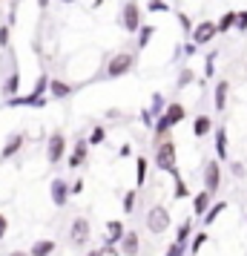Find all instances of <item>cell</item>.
I'll return each instance as SVG.
<instances>
[{
	"label": "cell",
	"mask_w": 247,
	"mask_h": 256,
	"mask_svg": "<svg viewBox=\"0 0 247 256\" xmlns=\"http://www.w3.org/2000/svg\"><path fill=\"white\" fill-rule=\"evenodd\" d=\"M155 164H158V170H167V173H176V144H173V141H164V144L158 147Z\"/></svg>",
	"instance_id": "cell-3"
},
{
	"label": "cell",
	"mask_w": 247,
	"mask_h": 256,
	"mask_svg": "<svg viewBox=\"0 0 247 256\" xmlns=\"http://www.w3.org/2000/svg\"><path fill=\"white\" fill-rule=\"evenodd\" d=\"M216 35H219L216 20H201V24H196V26H193V32H190L193 44H199V46H207L210 40H216Z\"/></svg>",
	"instance_id": "cell-1"
},
{
	"label": "cell",
	"mask_w": 247,
	"mask_h": 256,
	"mask_svg": "<svg viewBox=\"0 0 247 256\" xmlns=\"http://www.w3.org/2000/svg\"><path fill=\"white\" fill-rule=\"evenodd\" d=\"M193 78H196V75H193V70H181V75H178V86H190V84H193Z\"/></svg>",
	"instance_id": "cell-31"
},
{
	"label": "cell",
	"mask_w": 247,
	"mask_h": 256,
	"mask_svg": "<svg viewBox=\"0 0 247 256\" xmlns=\"http://www.w3.org/2000/svg\"><path fill=\"white\" fill-rule=\"evenodd\" d=\"M101 141H104V130H95L92 138H89V144H101Z\"/></svg>",
	"instance_id": "cell-41"
},
{
	"label": "cell",
	"mask_w": 247,
	"mask_h": 256,
	"mask_svg": "<svg viewBox=\"0 0 247 256\" xmlns=\"http://www.w3.org/2000/svg\"><path fill=\"white\" fill-rule=\"evenodd\" d=\"M63 3H75V0H63Z\"/></svg>",
	"instance_id": "cell-47"
},
{
	"label": "cell",
	"mask_w": 247,
	"mask_h": 256,
	"mask_svg": "<svg viewBox=\"0 0 247 256\" xmlns=\"http://www.w3.org/2000/svg\"><path fill=\"white\" fill-rule=\"evenodd\" d=\"M69 242L72 244H86V242H89V222H86V219H75V222H72Z\"/></svg>",
	"instance_id": "cell-7"
},
{
	"label": "cell",
	"mask_w": 247,
	"mask_h": 256,
	"mask_svg": "<svg viewBox=\"0 0 247 256\" xmlns=\"http://www.w3.org/2000/svg\"><path fill=\"white\" fill-rule=\"evenodd\" d=\"M216 158L219 162H227L230 156H227V130L219 127L216 130Z\"/></svg>",
	"instance_id": "cell-11"
},
{
	"label": "cell",
	"mask_w": 247,
	"mask_h": 256,
	"mask_svg": "<svg viewBox=\"0 0 247 256\" xmlns=\"http://www.w3.org/2000/svg\"><path fill=\"white\" fill-rule=\"evenodd\" d=\"M17 81H20V78H17V72H14V75H9V81L3 84V92L14 95V92H17Z\"/></svg>",
	"instance_id": "cell-25"
},
{
	"label": "cell",
	"mask_w": 247,
	"mask_h": 256,
	"mask_svg": "<svg viewBox=\"0 0 247 256\" xmlns=\"http://www.w3.org/2000/svg\"><path fill=\"white\" fill-rule=\"evenodd\" d=\"M178 24H181V29H184V32H193V20H190V14L178 12Z\"/></svg>",
	"instance_id": "cell-33"
},
{
	"label": "cell",
	"mask_w": 247,
	"mask_h": 256,
	"mask_svg": "<svg viewBox=\"0 0 247 256\" xmlns=\"http://www.w3.org/2000/svg\"><path fill=\"white\" fill-rule=\"evenodd\" d=\"M219 187H222V167L219 162H207L204 164V190L216 193Z\"/></svg>",
	"instance_id": "cell-6"
},
{
	"label": "cell",
	"mask_w": 247,
	"mask_h": 256,
	"mask_svg": "<svg viewBox=\"0 0 247 256\" xmlns=\"http://www.w3.org/2000/svg\"><path fill=\"white\" fill-rule=\"evenodd\" d=\"M83 158H86V141H78V147H75V152L69 158V167H81Z\"/></svg>",
	"instance_id": "cell-18"
},
{
	"label": "cell",
	"mask_w": 247,
	"mask_h": 256,
	"mask_svg": "<svg viewBox=\"0 0 247 256\" xmlns=\"http://www.w3.org/2000/svg\"><path fill=\"white\" fill-rule=\"evenodd\" d=\"M173 176H176V198H184V196L190 193V190H187V184L181 182V176H178V170H176Z\"/></svg>",
	"instance_id": "cell-27"
},
{
	"label": "cell",
	"mask_w": 247,
	"mask_h": 256,
	"mask_svg": "<svg viewBox=\"0 0 247 256\" xmlns=\"http://www.w3.org/2000/svg\"><path fill=\"white\" fill-rule=\"evenodd\" d=\"M9 44V26H0V46Z\"/></svg>",
	"instance_id": "cell-40"
},
{
	"label": "cell",
	"mask_w": 247,
	"mask_h": 256,
	"mask_svg": "<svg viewBox=\"0 0 247 256\" xmlns=\"http://www.w3.org/2000/svg\"><path fill=\"white\" fill-rule=\"evenodd\" d=\"M20 144H23V136H20V132H14L12 138H9V144H6V150H3V158L14 156V152L20 150Z\"/></svg>",
	"instance_id": "cell-19"
},
{
	"label": "cell",
	"mask_w": 247,
	"mask_h": 256,
	"mask_svg": "<svg viewBox=\"0 0 247 256\" xmlns=\"http://www.w3.org/2000/svg\"><path fill=\"white\" fill-rule=\"evenodd\" d=\"M144 178H147V162H144V158H138V178H135V182H138V184H144Z\"/></svg>",
	"instance_id": "cell-37"
},
{
	"label": "cell",
	"mask_w": 247,
	"mask_h": 256,
	"mask_svg": "<svg viewBox=\"0 0 247 256\" xmlns=\"http://www.w3.org/2000/svg\"><path fill=\"white\" fill-rule=\"evenodd\" d=\"M236 18H239V12H224L222 18L216 20L219 32H230V29H236Z\"/></svg>",
	"instance_id": "cell-16"
},
{
	"label": "cell",
	"mask_w": 247,
	"mask_h": 256,
	"mask_svg": "<svg viewBox=\"0 0 247 256\" xmlns=\"http://www.w3.org/2000/svg\"><path fill=\"white\" fill-rule=\"evenodd\" d=\"M52 250H55V242L43 239V242H35V248H32V256H49Z\"/></svg>",
	"instance_id": "cell-21"
},
{
	"label": "cell",
	"mask_w": 247,
	"mask_h": 256,
	"mask_svg": "<svg viewBox=\"0 0 247 256\" xmlns=\"http://www.w3.org/2000/svg\"><path fill=\"white\" fill-rule=\"evenodd\" d=\"M213 64H216V52H213V55H207V66H204V78H213V72H216V66H213Z\"/></svg>",
	"instance_id": "cell-35"
},
{
	"label": "cell",
	"mask_w": 247,
	"mask_h": 256,
	"mask_svg": "<svg viewBox=\"0 0 247 256\" xmlns=\"http://www.w3.org/2000/svg\"><path fill=\"white\" fill-rule=\"evenodd\" d=\"M63 144H66V141H63L60 132H55V136L49 138V162H52V164L63 158Z\"/></svg>",
	"instance_id": "cell-10"
},
{
	"label": "cell",
	"mask_w": 247,
	"mask_h": 256,
	"mask_svg": "<svg viewBox=\"0 0 247 256\" xmlns=\"http://www.w3.org/2000/svg\"><path fill=\"white\" fill-rule=\"evenodd\" d=\"M46 90H49V78H46V75H40V78H37V84H35V92H32V95H37V98H40Z\"/></svg>",
	"instance_id": "cell-28"
},
{
	"label": "cell",
	"mask_w": 247,
	"mask_h": 256,
	"mask_svg": "<svg viewBox=\"0 0 247 256\" xmlns=\"http://www.w3.org/2000/svg\"><path fill=\"white\" fill-rule=\"evenodd\" d=\"M224 210H227V202H219V204H210V210L204 213V224H213V222L222 216Z\"/></svg>",
	"instance_id": "cell-17"
},
{
	"label": "cell",
	"mask_w": 247,
	"mask_h": 256,
	"mask_svg": "<svg viewBox=\"0 0 247 256\" xmlns=\"http://www.w3.org/2000/svg\"><path fill=\"white\" fill-rule=\"evenodd\" d=\"M190 233H193V219L181 222V228L176 230V242H187V239H190Z\"/></svg>",
	"instance_id": "cell-24"
},
{
	"label": "cell",
	"mask_w": 247,
	"mask_h": 256,
	"mask_svg": "<svg viewBox=\"0 0 247 256\" xmlns=\"http://www.w3.org/2000/svg\"><path fill=\"white\" fill-rule=\"evenodd\" d=\"M49 90H52L55 98H66V95L72 92V86H66L63 81H49Z\"/></svg>",
	"instance_id": "cell-22"
},
{
	"label": "cell",
	"mask_w": 247,
	"mask_h": 256,
	"mask_svg": "<svg viewBox=\"0 0 247 256\" xmlns=\"http://www.w3.org/2000/svg\"><path fill=\"white\" fill-rule=\"evenodd\" d=\"M147 228L150 233H164L170 228V210L167 208H153L147 213Z\"/></svg>",
	"instance_id": "cell-5"
},
{
	"label": "cell",
	"mask_w": 247,
	"mask_h": 256,
	"mask_svg": "<svg viewBox=\"0 0 247 256\" xmlns=\"http://www.w3.org/2000/svg\"><path fill=\"white\" fill-rule=\"evenodd\" d=\"M167 130H170V121L161 116V118H158V124H155V132H158V136H167Z\"/></svg>",
	"instance_id": "cell-36"
},
{
	"label": "cell",
	"mask_w": 247,
	"mask_h": 256,
	"mask_svg": "<svg viewBox=\"0 0 247 256\" xmlns=\"http://www.w3.org/2000/svg\"><path fill=\"white\" fill-rule=\"evenodd\" d=\"M132 66H135V58H132L130 52H118L115 58L109 60V66H106V75H109V78H121V75H127Z\"/></svg>",
	"instance_id": "cell-2"
},
{
	"label": "cell",
	"mask_w": 247,
	"mask_h": 256,
	"mask_svg": "<svg viewBox=\"0 0 247 256\" xmlns=\"http://www.w3.org/2000/svg\"><path fill=\"white\" fill-rule=\"evenodd\" d=\"M210 190H201L199 196L193 198V213H196V216H204V213H207V210H210Z\"/></svg>",
	"instance_id": "cell-13"
},
{
	"label": "cell",
	"mask_w": 247,
	"mask_h": 256,
	"mask_svg": "<svg viewBox=\"0 0 247 256\" xmlns=\"http://www.w3.org/2000/svg\"><path fill=\"white\" fill-rule=\"evenodd\" d=\"M184 242H176V244H170V250H167V256H184Z\"/></svg>",
	"instance_id": "cell-34"
},
{
	"label": "cell",
	"mask_w": 247,
	"mask_h": 256,
	"mask_svg": "<svg viewBox=\"0 0 247 256\" xmlns=\"http://www.w3.org/2000/svg\"><path fill=\"white\" fill-rule=\"evenodd\" d=\"M138 244H141V239H138L135 230H127L121 236V250H124V256H135L138 254Z\"/></svg>",
	"instance_id": "cell-8"
},
{
	"label": "cell",
	"mask_w": 247,
	"mask_h": 256,
	"mask_svg": "<svg viewBox=\"0 0 247 256\" xmlns=\"http://www.w3.org/2000/svg\"><path fill=\"white\" fill-rule=\"evenodd\" d=\"M210 130H213V121L207 116H199L196 121H193V136H196V138H204Z\"/></svg>",
	"instance_id": "cell-15"
},
{
	"label": "cell",
	"mask_w": 247,
	"mask_h": 256,
	"mask_svg": "<svg viewBox=\"0 0 247 256\" xmlns=\"http://www.w3.org/2000/svg\"><path fill=\"white\" fill-rule=\"evenodd\" d=\"M153 35H155V29L153 26H141V29H138V46H150V40H153Z\"/></svg>",
	"instance_id": "cell-23"
},
{
	"label": "cell",
	"mask_w": 247,
	"mask_h": 256,
	"mask_svg": "<svg viewBox=\"0 0 247 256\" xmlns=\"http://www.w3.org/2000/svg\"><path fill=\"white\" fill-rule=\"evenodd\" d=\"M184 116H187V110H184L181 104H170V106L164 110V118L170 121V127H176V124H181V121H184Z\"/></svg>",
	"instance_id": "cell-14"
},
{
	"label": "cell",
	"mask_w": 247,
	"mask_h": 256,
	"mask_svg": "<svg viewBox=\"0 0 247 256\" xmlns=\"http://www.w3.org/2000/svg\"><path fill=\"white\" fill-rule=\"evenodd\" d=\"M196 49H199V44H187V46H184V52H187V55H196Z\"/></svg>",
	"instance_id": "cell-42"
},
{
	"label": "cell",
	"mask_w": 247,
	"mask_h": 256,
	"mask_svg": "<svg viewBox=\"0 0 247 256\" xmlns=\"http://www.w3.org/2000/svg\"><path fill=\"white\" fill-rule=\"evenodd\" d=\"M66 196H69L66 182H63V178H55V182H52V202L60 208V204H66Z\"/></svg>",
	"instance_id": "cell-12"
},
{
	"label": "cell",
	"mask_w": 247,
	"mask_h": 256,
	"mask_svg": "<svg viewBox=\"0 0 247 256\" xmlns=\"http://www.w3.org/2000/svg\"><path fill=\"white\" fill-rule=\"evenodd\" d=\"M230 170H233V176H239V178H245V164L233 162V164H230Z\"/></svg>",
	"instance_id": "cell-39"
},
{
	"label": "cell",
	"mask_w": 247,
	"mask_h": 256,
	"mask_svg": "<svg viewBox=\"0 0 247 256\" xmlns=\"http://www.w3.org/2000/svg\"><path fill=\"white\" fill-rule=\"evenodd\" d=\"M121 24H124L127 32H138V29H141V9H138L135 0H130V3L121 9Z\"/></svg>",
	"instance_id": "cell-4"
},
{
	"label": "cell",
	"mask_w": 247,
	"mask_h": 256,
	"mask_svg": "<svg viewBox=\"0 0 247 256\" xmlns=\"http://www.w3.org/2000/svg\"><path fill=\"white\" fill-rule=\"evenodd\" d=\"M37 6H40V9H46V6H49V0H37Z\"/></svg>",
	"instance_id": "cell-44"
},
{
	"label": "cell",
	"mask_w": 247,
	"mask_h": 256,
	"mask_svg": "<svg viewBox=\"0 0 247 256\" xmlns=\"http://www.w3.org/2000/svg\"><path fill=\"white\" fill-rule=\"evenodd\" d=\"M101 3H104V0H95V6H101Z\"/></svg>",
	"instance_id": "cell-46"
},
{
	"label": "cell",
	"mask_w": 247,
	"mask_h": 256,
	"mask_svg": "<svg viewBox=\"0 0 247 256\" xmlns=\"http://www.w3.org/2000/svg\"><path fill=\"white\" fill-rule=\"evenodd\" d=\"M9 256H32V254H9Z\"/></svg>",
	"instance_id": "cell-45"
},
{
	"label": "cell",
	"mask_w": 247,
	"mask_h": 256,
	"mask_svg": "<svg viewBox=\"0 0 247 256\" xmlns=\"http://www.w3.org/2000/svg\"><path fill=\"white\" fill-rule=\"evenodd\" d=\"M236 29H239V32H247V9L239 12V18H236Z\"/></svg>",
	"instance_id": "cell-32"
},
{
	"label": "cell",
	"mask_w": 247,
	"mask_h": 256,
	"mask_svg": "<svg viewBox=\"0 0 247 256\" xmlns=\"http://www.w3.org/2000/svg\"><path fill=\"white\" fill-rule=\"evenodd\" d=\"M3 236H6V219L0 216V239H3Z\"/></svg>",
	"instance_id": "cell-43"
},
{
	"label": "cell",
	"mask_w": 247,
	"mask_h": 256,
	"mask_svg": "<svg viewBox=\"0 0 247 256\" xmlns=\"http://www.w3.org/2000/svg\"><path fill=\"white\" fill-rule=\"evenodd\" d=\"M164 98H161V95H153V110H150V112H153V116H164Z\"/></svg>",
	"instance_id": "cell-26"
},
{
	"label": "cell",
	"mask_w": 247,
	"mask_h": 256,
	"mask_svg": "<svg viewBox=\"0 0 247 256\" xmlns=\"http://www.w3.org/2000/svg\"><path fill=\"white\" fill-rule=\"evenodd\" d=\"M106 236H109V242H121L124 224H121V222H109V224H106Z\"/></svg>",
	"instance_id": "cell-20"
},
{
	"label": "cell",
	"mask_w": 247,
	"mask_h": 256,
	"mask_svg": "<svg viewBox=\"0 0 247 256\" xmlns=\"http://www.w3.org/2000/svg\"><path fill=\"white\" fill-rule=\"evenodd\" d=\"M227 95H230V84H227V81H219V84H216V92H213L216 112H224V110H227Z\"/></svg>",
	"instance_id": "cell-9"
},
{
	"label": "cell",
	"mask_w": 247,
	"mask_h": 256,
	"mask_svg": "<svg viewBox=\"0 0 247 256\" xmlns=\"http://www.w3.org/2000/svg\"><path fill=\"white\" fill-rule=\"evenodd\" d=\"M204 244H207V233H199V236L193 239V244H190V250H193V254H199Z\"/></svg>",
	"instance_id": "cell-29"
},
{
	"label": "cell",
	"mask_w": 247,
	"mask_h": 256,
	"mask_svg": "<svg viewBox=\"0 0 247 256\" xmlns=\"http://www.w3.org/2000/svg\"><path fill=\"white\" fill-rule=\"evenodd\" d=\"M132 202H135V193H127V196H124V210H127V213H132V208H135V204H132Z\"/></svg>",
	"instance_id": "cell-38"
},
{
	"label": "cell",
	"mask_w": 247,
	"mask_h": 256,
	"mask_svg": "<svg viewBox=\"0 0 247 256\" xmlns=\"http://www.w3.org/2000/svg\"><path fill=\"white\" fill-rule=\"evenodd\" d=\"M147 9H150V12H170V6H167L164 0H150Z\"/></svg>",
	"instance_id": "cell-30"
}]
</instances>
